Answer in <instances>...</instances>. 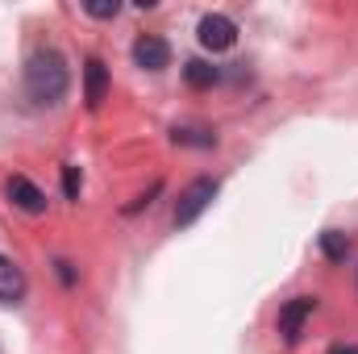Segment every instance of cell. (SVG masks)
Returning <instances> with one entry per match:
<instances>
[{"instance_id": "6da1fadb", "label": "cell", "mask_w": 358, "mask_h": 354, "mask_svg": "<svg viewBox=\"0 0 358 354\" xmlns=\"http://www.w3.org/2000/svg\"><path fill=\"white\" fill-rule=\"evenodd\" d=\"M25 92L34 104H59L67 96V59L59 50H34L25 63Z\"/></svg>"}, {"instance_id": "7a4b0ae2", "label": "cell", "mask_w": 358, "mask_h": 354, "mask_svg": "<svg viewBox=\"0 0 358 354\" xmlns=\"http://www.w3.org/2000/svg\"><path fill=\"white\" fill-rule=\"evenodd\" d=\"M213 196H217V183H213V179H196V183H187L183 196H179V204H176V225H192V221L213 204Z\"/></svg>"}, {"instance_id": "3957f363", "label": "cell", "mask_w": 358, "mask_h": 354, "mask_svg": "<svg viewBox=\"0 0 358 354\" xmlns=\"http://www.w3.org/2000/svg\"><path fill=\"white\" fill-rule=\"evenodd\" d=\"M196 38H200L204 50H229V46L238 42V25H234L225 13H208V17H200Z\"/></svg>"}, {"instance_id": "277c9868", "label": "cell", "mask_w": 358, "mask_h": 354, "mask_svg": "<svg viewBox=\"0 0 358 354\" xmlns=\"http://www.w3.org/2000/svg\"><path fill=\"white\" fill-rule=\"evenodd\" d=\"M313 309H317L313 296H296V300H287V304L279 309V334H283V342H296V338H300V330H304V321L313 317Z\"/></svg>"}, {"instance_id": "5b68a950", "label": "cell", "mask_w": 358, "mask_h": 354, "mask_svg": "<svg viewBox=\"0 0 358 354\" xmlns=\"http://www.w3.org/2000/svg\"><path fill=\"white\" fill-rule=\"evenodd\" d=\"M134 63L146 67V71H163V67L171 63V46H167L159 34H142V38L134 42Z\"/></svg>"}, {"instance_id": "8992f818", "label": "cell", "mask_w": 358, "mask_h": 354, "mask_svg": "<svg viewBox=\"0 0 358 354\" xmlns=\"http://www.w3.org/2000/svg\"><path fill=\"white\" fill-rule=\"evenodd\" d=\"M8 200L21 208V213H46V192L34 183V179H25V176H13L8 179Z\"/></svg>"}, {"instance_id": "52a82bcc", "label": "cell", "mask_w": 358, "mask_h": 354, "mask_svg": "<svg viewBox=\"0 0 358 354\" xmlns=\"http://www.w3.org/2000/svg\"><path fill=\"white\" fill-rule=\"evenodd\" d=\"M21 296H25V271L8 255H0V304H17Z\"/></svg>"}, {"instance_id": "ba28073f", "label": "cell", "mask_w": 358, "mask_h": 354, "mask_svg": "<svg viewBox=\"0 0 358 354\" xmlns=\"http://www.w3.org/2000/svg\"><path fill=\"white\" fill-rule=\"evenodd\" d=\"M104 88H108V71H104V63H100V59H88V67H84V100H88L92 108L104 100Z\"/></svg>"}, {"instance_id": "9c48e42d", "label": "cell", "mask_w": 358, "mask_h": 354, "mask_svg": "<svg viewBox=\"0 0 358 354\" xmlns=\"http://www.w3.org/2000/svg\"><path fill=\"white\" fill-rule=\"evenodd\" d=\"M183 80H187L192 88H213V84H217V67H208V63L192 59V63L183 67Z\"/></svg>"}, {"instance_id": "30bf717a", "label": "cell", "mask_w": 358, "mask_h": 354, "mask_svg": "<svg viewBox=\"0 0 358 354\" xmlns=\"http://www.w3.org/2000/svg\"><path fill=\"white\" fill-rule=\"evenodd\" d=\"M321 250H325V259L342 263V259L350 255V242H346V234H338V229H325V234H321Z\"/></svg>"}, {"instance_id": "8fae6325", "label": "cell", "mask_w": 358, "mask_h": 354, "mask_svg": "<svg viewBox=\"0 0 358 354\" xmlns=\"http://www.w3.org/2000/svg\"><path fill=\"white\" fill-rule=\"evenodd\" d=\"M84 8H88V17H96V21H108V17L121 13V0H88Z\"/></svg>"}, {"instance_id": "7c38bea8", "label": "cell", "mask_w": 358, "mask_h": 354, "mask_svg": "<svg viewBox=\"0 0 358 354\" xmlns=\"http://www.w3.org/2000/svg\"><path fill=\"white\" fill-rule=\"evenodd\" d=\"M80 183H84L80 167H63V192H67V200H80Z\"/></svg>"}, {"instance_id": "4fadbf2b", "label": "cell", "mask_w": 358, "mask_h": 354, "mask_svg": "<svg viewBox=\"0 0 358 354\" xmlns=\"http://www.w3.org/2000/svg\"><path fill=\"white\" fill-rule=\"evenodd\" d=\"M176 142H187V146H213V134H204V129H176Z\"/></svg>"}, {"instance_id": "5bb4252c", "label": "cell", "mask_w": 358, "mask_h": 354, "mask_svg": "<svg viewBox=\"0 0 358 354\" xmlns=\"http://www.w3.org/2000/svg\"><path fill=\"white\" fill-rule=\"evenodd\" d=\"M55 267H59V275H63V283H71V279H76V275H71V263H63V259H59Z\"/></svg>"}, {"instance_id": "9a60e30c", "label": "cell", "mask_w": 358, "mask_h": 354, "mask_svg": "<svg viewBox=\"0 0 358 354\" xmlns=\"http://www.w3.org/2000/svg\"><path fill=\"white\" fill-rule=\"evenodd\" d=\"M329 354H358V346H334Z\"/></svg>"}]
</instances>
